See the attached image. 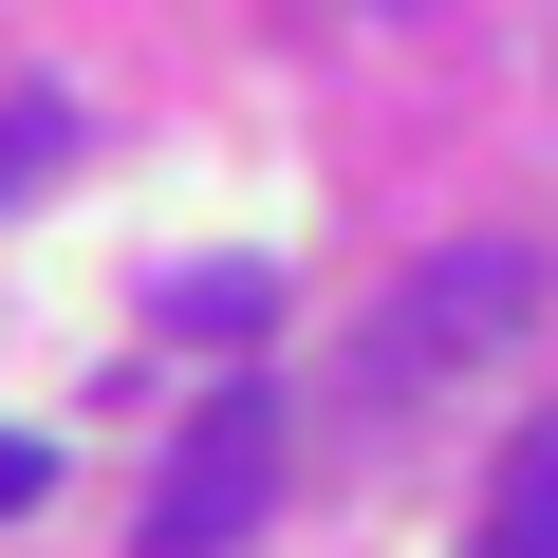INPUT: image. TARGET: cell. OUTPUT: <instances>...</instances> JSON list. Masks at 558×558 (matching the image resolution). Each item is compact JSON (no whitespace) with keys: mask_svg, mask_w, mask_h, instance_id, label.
<instances>
[{"mask_svg":"<svg viewBox=\"0 0 558 558\" xmlns=\"http://www.w3.org/2000/svg\"><path fill=\"white\" fill-rule=\"evenodd\" d=\"M57 149H75V94H0V205H20Z\"/></svg>","mask_w":558,"mask_h":558,"instance_id":"4","label":"cell"},{"mask_svg":"<svg viewBox=\"0 0 558 558\" xmlns=\"http://www.w3.org/2000/svg\"><path fill=\"white\" fill-rule=\"evenodd\" d=\"M279 391L260 373H223L205 410H186V447H168V484H149V558H242L260 539V502H279Z\"/></svg>","mask_w":558,"mask_h":558,"instance_id":"2","label":"cell"},{"mask_svg":"<svg viewBox=\"0 0 558 558\" xmlns=\"http://www.w3.org/2000/svg\"><path fill=\"white\" fill-rule=\"evenodd\" d=\"M168 317H205V336H260V260H205V279H168Z\"/></svg>","mask_w":558,"mask_h":558,"instance_id":"5","label":"cell"},{"mask_svg":"<svg viewBox=\"0 0 558 558\" xmlns=\"http://www.w3.org/2000/svg\"><path fill=\"white\" fill-rule=\"evenodd\" d=\"M38 502H57V447H38V428H0V521H38Z\"/></svg>","mask_w":558,"mask_h":558,"instance_id":"6","label":"cell"},{"mask_svg":"<svg viewBox=\"0 0 558 558\" xmlns=\"http://www.w3.org/2000/svg\"><path fill=\"white\" fill-rule=\"evenodd\" d=\"M484 558H558V410L502 447V484H484Z\"/></svg>","mask_w":558,"mask_h":558,"instance_id":"3","label":"cell"},{"mask_svg":"<svg viewBox=\"0 0 558 558\" xmlns=\"http://www.w3.org/2000/svg\"><path fill=\"white\" fill-rule=\"evenodd\" d=\"M521 317H539V260H521V242H447V260L410 279V299L354 336V410H410L447 354H502Z\"/></svg>","mask_w":558,"mask_h":558,"instance_id":"1","label":"cell"}]
</instances>
